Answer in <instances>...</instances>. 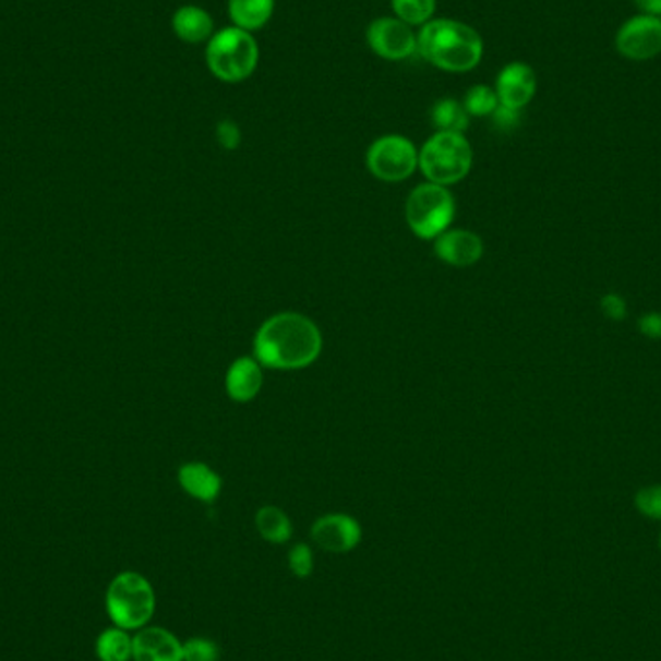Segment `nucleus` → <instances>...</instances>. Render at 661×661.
Here are the masks:
<instances>
[{
  "label": "nucleus",
  "mask_w": 661,
  "mask_h": 661,
  "mask_svg": "<svg viewBox=\"0 0 661 661\" xmlns=\"http://www.w3.org/2000/svg\"><path fill=\"white\" fill-rule=\"evenodd\" d=\"M615 47L628 60L656 59L661 52V17H630L617 32Z\"/></svg>",
  "instance_id": "nucleus-9"
},
{
  "label": "nucleus",
  "mask_w": 661,
  "mask_h": 661,
  "mask_svg": "<svg viewBox=\"0 0 661 661\" xmlns=\"http://www.w3.org/2000/svg\"><path fill=\"white\" fill-rule=\"evenodd\" d=\"M658 545H660V553H661V534H660V540H658Z\"/></svg>",
  "instance_id": "nucleus-31"
},
{
  "label": "nucleus",
  "mask_w": 661,
  "mask_h": 661,
  "mask_svg": "<svg viewBox=\"0 0 661 661\" xmlns=\"http://www.w3.org/2000/svg\"><path fill=\"white\" fill-rule=\"evenodd\" d=\"M600 305H602L603 314L611 322H623L627 317V302H625V298L621 297V295H615V292L605 295Z\"/></svg>",
  "instance_id": "nucleus-26"
},
{
  "label": "nucleus",
  "mask_w": 661,
  "mask_h": 661,
  "mask_svg": "<svg viewBox=\"0 0 661 661\" xmlns=\"http://www.w3.org/2000/svg\"><path fill=\"white\" fill-rule=\"evenodd\" d=\"M493 120L501 130H513L517 127L518 120H520V110L509 109V107H503L500 105L495 112H493Z\"/></svg>",
  "instance_id": "nucleus-29"
},
{
  "label": "nucleus",
  "mask_w": 661,
  "mask_h": 661,
  "mask_svg": "<svg viewBox=\"0 0 661 661\" xmlns=\"http://www.w3.org/2000/svg\"><path fill=\"white\" fill-rule=\"evenodd\" d=\"M636 509L652 520H661V485H646L635 495Z\"/></svg>",
  "instance_id": "nucleus-25"
},
{
  "label": "nucleus",
  "mask_w": 661,
  "mask_h": 661,
  "mask_svg": "<svg viewBox=\"0 0 661 661\" xmlns=\"http://www.w3.org/2000/svg\"><path fill=\"white\" fill-rule=\"evenodd\" d=\"M205 59L215 76L223 82L237 84L254 74L260 60V49L254 35L247 29L237 26L225 27L219 34L213 35Z\"/></svg>",
  "instance_id": "nucleus-5"
},
{
  "label": "nucleus",
  "mask_w": 661,
  "mask_h": 661,
  "mask_svg": "<svg viewBox=\"0 0 661 661\" xmlns=\"http://www.w3.org/2000/svg\"><path fill=\"white\" fill-rule=\"evenodd\" d=\"M182 658L184 661H219L220 648L212 638L194 636L182 642Z\"/></svg>",
  "instance_id": "nucleus-23"
},
{
  "label": "nucleus",
  "mask_w": 661,
  "mask_h": 661,
  "mask_svg": "<svg viewBox=\"0 0 661 661\" xmlns=\"http://www.w3.org/2000/svg\"><path fill=\"white\" fill-rule=\"evenodd\" d=\"M433 252L441 262L462 269L482 260L483 242L472 230L449 229L433 240Z\"/></svg>",
  "instance_id": "nucleus-11"
},
{
  "label": "nucleus",
  "mask_w": 661,
  "mask_h": 661,
  "mask_svg": "<svg viewBox=\"0 0 661 661\" xmlns=\"http://www.w3.org/2000/svg\"><path fill=\"white\" fill-rule=\"evenodd\" d=\"M323 335L317 323L298 312L267 317L254 337V358L269 370H304L322 357Z\"/></svg>",
  "instance_id": "nucleus-1"
},
{
  "label": "nucleus",
  "mask_w": 661,
  "mask_h": 661,
  "mask_svg": "<svg viewBox=\"0 0 661 661\" xmlns=\"http://www.w3.org/2000/svg\"><path fill=\"white\" fill-rule=\"evenodd\" d=\"M217 142L225 149H237L240 145V128L232 120H223L217 124Z\"/></svg>",
  "instance_id": "nucleus-27"
},
{
  "label": "nucleus",
  "mask_w": 661,
  "mask_h": 661,
  "mask_svg": "<svg viewBox=\"0 0 661 661\" xmlns=\"http://www.w3.org/2000/svg\"><path fill=\"white\" fill-rule=\"evenodd\" d=\"M179 483L190 497L202 503H213L223 490V478L205 462L182 465L179 470Z\"/></svg>",
  "instance_id": "nucleus-15"
},
{
  "label": "nucleus",
  "mask_w": 661,
  "mask_h": 661,
  "mask_svg": "<svg viewBox=\"0 0 661 661\" xmlns=\"http://www.w3.org/2000/svg\"><path fill=\"white\" fill-rule=\"evenodd\" d=\"M372 51L385 60H402L418 49L416 35L399 17H380L368 27Z\"/></svg>",
  "instance_id": "nucleus-10"
},
{
  "label": "nucleus",
  "mask_w": 661,
  "mask_h": 661,
  "mask_svg": "<svg viewBox=\"0 0 661 661\" xmlns=\"http://www.w3.org/2000/svg\"><path fill=\"white\" fill-rule=\"evenodd\" d=\"M172 29L182 41L202 43L213 35V17L200 7H182L172 16Z\"/></svg>",
  "instance_id": "nucleus-16"
},
{
  "label": "nucleus",
  "mask_w": 661,
  "mask_h": 661,
  "mask_svg": "<svg viewBox=\"0 0 661 661\" xmlns=\"http://www.w3.org/2000/svg\"><path fill=\"white\" fill-rule=\"evenodd\" d=\"M474 163V152L465 134L435 132L418 155V169L428 182L453 187L468 177Z\"/></svg>",
  "instance_id": "nucleus-4"
},
{
  "label": "nucleus",
  "mask_w": 661,
  "mask_h": 661,
  "mask_svg": "<svg viewBox=\"0 0 661 661\" xmlns=\"http://www.w3.org/2000/svg\"><path fill=\"white\" fill-rule=\"evenodd\" d=\"M467 109L462 103L455 99H441L435 103L432 109L433 127L437 128V132H457L465 134L468 128Z\"/></svg>",
  "instance_id": "nucleus-20"
},
{
  "label": "nucleus",
  "mask_w": 661,
  "mask_h": 661,
  "mask_svg": "<svg viewBox=\"0 0 661 661\" xmlns=\"http://www.w3.org/2000/svg\"><path fill=\"white\" fill-rule=\"evenodd\" d=\"M263 387V365L254 357H240L229 365L225 389L235 402L254 400Z\"/></svg>",
  "instance_id": "nucleus-14"
},
{
  "label": "nucleus",
  "mask_w": 661,
  "mask_h": 661,
  "mask_svg": "<svg viewBox=\"0 0 661 661\" xmlns=\"http://www.w3.org/2000/svg\"><path fill=\"white\" fill-rule=\"evenodd\" d=\"M638 329L648 337V339L661 340V314L660 312H650L638 320Z\"/></svg>",
  "instance_id": "nucleus-28"
},
{
  "label": "nucleus",
  "mask_w": 661,
  "mask_h": 661,
  "mask_svg": "<svg viewBox=\"0 0 661 661\" xmlns=\"http://www.w3.org/2000/svg\"><path fill=\"white\" fill-rule=\"evenodd\" d=\"M275 0H229V14L235 26L247 32L262 29L273 16Z\"/></svg>",
  "instance_id": "nucleus-18"
},
{
  "label": "nucleus",
  "mask_w": 661,
  "mask_h": 661,
  "mask_svg": "<svg viewBox=\"0 0 661 661\" xmlns=\"http://www.w3.org/2000/svg\"><path fill=\"white\" fill-rule=\"evenodd\" d=\"M418 51L447 72H468L480 64L483 41L474 27L455 20H430L416 37Z\"/></svg>",
  "instance_id": "nucleus-2"
},
{
  "label": "nucleus",
  "mask_w": 661,
  "mask_h": 661,
  "mask_svg": "<svg viewBox=\"0 0 661 661\" xmlns=\"http://www.w3.org/2000/svg\"><path fill=\"white\" fill-rule=\"evenodd\" d=\"M633 2L645 16H661V0H633Z\"/></svg>",
  "instance_id": "nucleus-30"
},
{
  "label": "nucleus",
  "mask_w": 661,
  "mask_h": 661,
  "mask_svg": "<svg viewBox=\"0 0 661 661\" xmlns=\"http://www.w3.org/2000/svg\"><path fill=\"white\" fill-rule=\"evenodd\" d=\"M455 215L457 205L449 188L433 182L416 187L405 204L408 229L422 240H435L445 230H449Z\"/></svg>",
  "instance_id": "nucleus-6"
},
{
  "label": "nucleus",
  "mask_w": 661,
  "mask_h": 661,
  "mask_svg": "<svg viewBox=\"0 0 661 661\" xmlns=\"http://www.w3.org/2000/svg\"><path fill=\"white\" fill-rule=\"evenodd\" d=\"M254 522L257 534L273 545H283L292 538L295 528L289 515L275 505H263L262 509L255 513Z\"/></svg>",
  "instance_id": "nucleus-17"
},
{
  "label": "nucleus",
  "mask_w": 661,
  "mask_h": 661,
  "mask_svg": "<svg viewBox=\"0 0 661 661\" xmlns=\"http://www.w3.org/2000/svg\"><path fill=\"white\" fill-rule=\"evenodd\" d=\"M287 563L295 577L310 578L314 575L315 568L314 550L308 543H297L290 548Z\"/></svg>",
  "instance_id": "nucleus-24"
},
{
  "label": "nucleus",
  "mask_w": 661,
  "mask_h": 661,
  "mask_svg": "<svg viewBox=\"0 0 661 661\" xmlns=\"http://www.w3.org/2000/svg\"><path fill=\"white\" fill-rule=\"evenodd\" d=\"M132 661H184L182 640L169 628L144 627L134 635Z\"/></svg>",
  "instance_id": "nucleus-13"
},
{
  "label": "nucleus",
  "mask_w": 661,
  "mask_h": 661,
  "mask_svg": "<svg viewBox=\"0 0 661 661\" xmlns=\"http://www.w3.org/2000/svg\"><path fill=\"white\" fill-rule=\"evenodd\" d=\"M418 155L420 152L408 137L389 134L370 145L365 163L375 179L383 182H402L410 179L418 169Z\"/></svg>",
  "instance_id": "nucleus-7"
},
{
  "label": "nucleus",
  "mask_w": 661,
  "mask_h": 661,
  "mask_svg": "<svg viewBox=\"0 0 661 661\" xmlns=\"http://www.w3.org/2000/svg\"><path fill=\"white\" fill-rule=\"evenodd\" d=\"M128 633L130 630L120 627L105 628L95 642V652L99 661L134 660V636Z\"/></svg>",
  "instance_id": "nucleus-19"
},
{
  "label": "nucleus",
  "mask_w": 661,
  "mask_h": 661,
  "mask_svg": "<svg viewBox=\"0 0 661 661\" xmlns=\"http://www.w3.org/2000/svg\"><path fill=\"white\" fill-rule=\"evenodd\" d=\"M105 605L115 627L140 630L155 615L157 598L152 582L136 570H124L110 580Z\"/></svg>",
  "instance_id": "nucleus-3"
},
{
  "label": "nucleus",
  "mask_w": 661,
  "mask_h": 661,
  "mask_svg": "<svg viewBox=\"0 0 661 661\" xmlns=\"http://www.w3.org/2000/svg\"><path fill=\"white\" fill-rule=\"evenodd\" d=\"M536 87L538 80L534 70L525 62H510L500 72L495 94L503 107L520 110L534 99Z\"/></svg>",
  "instance_id": "nucleus-12"
},
{
  "label": "nucleus",
  "mask_w": 661,
  "mask_h": 661,
  "mask_svg": "<svg viewBox=\"0 0 661 661\" xmlns=\"http://www.w3.org/2000/svg\"><path fill=\"white\" fill-rule=\"evenodd\" d=\"M465 109L472 117H490L500 107V97L488 85H474L465 97Z\"/></svg>",
  "instance_id": "nucleus-22"
},
{
  "label": "nucleus",
  "mask_w": 661,
  "mask_h": 661,
  "mask_svg": "<svg viewBox=\"0 0 661 661\" xmlns=\"http://www.w3.org/2000/svg\"><path fill=\"white\" fill-rule=\"evenodd\" d=\"M390 7L408 26H422L432 20L435 0H390Z\"/></svg>",
  "instance_id": "nucleus-21"
},
{
  "label": "nucleus",
  "mask_w": 661,
  "mask_h": 661,
  "mask_svg": "<svg viewBox=\"0 0 661 661\" xmlns=\"http://www.w3.org/2000/svg\"><path fill=\"white\" fill-rule=\"evenodd\" d=\"M362 525L357 518L350 517L347 513H329L317 518L310 538L320 550L333 553V555H345L350 551L357 550L362 542Z\"/></svg>",
  "instance_id": "nucleus-8"
}]
</instances>
